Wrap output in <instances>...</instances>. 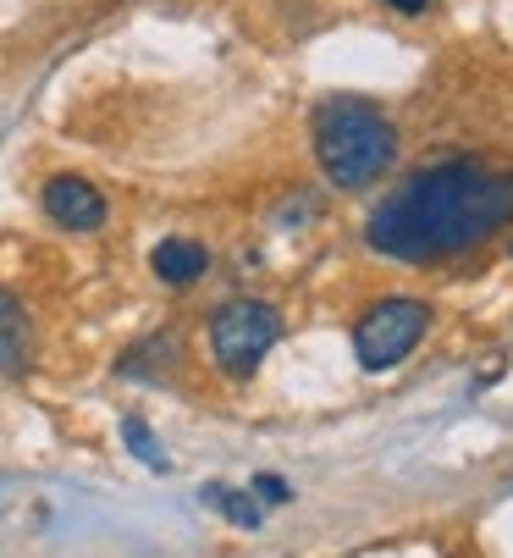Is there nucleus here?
<instances>
[{
	"label": "nucleus",
	"instance_id": "obj_8",
	"mask_svg": "<svg viewBox=\"0 0 513 558\" xmlns=\"http://www.w3.org/2000/svg\"><path fill=\"white\" fill-rule=\"evenodd\" d=\"M205 498L232 520V525H243V531H254V525H260V509H254V504H260V498H254V493H243V487H205Z\"/></svg>",
	"mask_w": 513,
	"mask_h": 558
},
{
	"label": "nucleus",
	"instance_id": "obj_1",
	"mask_svg": "<svg viewBox=\"0 0 513 558\" xmlns=\"http://www.w3.org/2000/svg\"><path fill=\"white\" fill-rule=\"evenodd\" d=\"M513 221V167L480 155H442L403 178L365 221V244L403 266L453 260Z\"/></svg>",
	"mask_w": 513,
	"mask_h": 558
},
{
	"label": "nucleus",
	"instance_id": "obj_4",
	"mask_svg": "<svg viewBox=\"0 0 513 558\" xmlns=\"http://www.w3.org/2000/svg\"><path fill=\"white\" fill-rule=\"evenodd\" d=\"M431 332V304L425 299H381L359 315L354 327V354L365 371H392L419 349V338Z\"/></svg>",
	"mask_w": 513,
	"mask_h": 558
},
{
	"label": "nucleus",
	"instance_id": "obj_11",
	"mask_svg": "<svg viewBox=\"0 0 513 558\" xmlns=\"http://www.w3.org/2000/svg\"><path fill=\"white\" fill-rule=\"evenodd\" d=\"M381 7H392L403 17H425V12H431V0H381Z\"/></svg>",
	"mask_w": 513,
	"mask_h": 558
},
{
	"label": "nucleus",
	"instance_id": "obj_2",
	"mask_svg": "<svg viewBox=\"0 0 513 558\" xmlns=\"http://www.w3.org/2000/svg\"><path fill=\"white\" fill-rule=\"evenodd\" d=\"M309 144H315V161L326 172L331 189H370L392 172L398 161V128L376 100L359 95H331L315 106L309 117Z\"/></svg>",
	"mask_w": 513,
	"mask_h": 558
},
{
	"label": "nucleus",
	"instance_id": "obj_3",
	"mask_svg": "<svg viewBox=\"0 0 513 558\" xmlns=\"http://www.w3.org/2000/svg\"><path fill=\"white\" fill-rule=\"evenodd\" d=\"M277 338H282V310L266 299L237 293L210 310V360L221 376H237V381L254 376L260 360L277 349Z\"/></svg>",
	"mask_w": 513,
	"mask_h": 558
},
{
	"label": "nucleus",
	"instance_id": "obj_5",
	"mask_svg": "<svg viewBox=\"0 0 513 558\" xmlns=\"http://www.w3.org/2000/svg\"><path fill=\"white\" fill-rule=\"evenodd\" d=\"M39 205H45V216H50L61 232H100V227L111 221V199H106L89 178H77V172L45 178Z\"/></svg>",
	"mask_w": 513,
	"mask_h": 558
},
{
	"label": "nucleus",
	"instance_id": "obj_12",
	"mask_svg": "<svg viewBox=\"0 0 513 558\" xmlns=\"http://www.w3.org/2000/svg\"><path fill=\"white\" fill-rule=\"evenodd\" d=\"M508 255H513V244H508Z\"/></svg>",
	"mask_w": 513,
	"mask_h": 558
},
{
	"label": "nucleus",
	"instance_id": "obj_6",
	"mask_svg": "<svg viewBox=\"0 0 513 558\" xmlns=\"http://www.w3.org/2000/svg\"><path fill=\"white\" fill-rule=\"evenodd\" d=\"M149 271H155V282H166V288H194V282H205V271H210V250L199 244V238H188V232H171V238H160V244L149 250Z\"/></svg>",
	"mask_w": 513,
	"mask_h": 558
},
{
	"label": "nucleus",
	"instance_id": "obj_9",
	"mask_svg": "<svg viewBox=\"0 0 513 558\" xmlns=\"http://www.w3.org/2000/svg\"><path fill=\"white\" fill-rule=\"evenodd\" d=\"M122 442H127V448H133V459H144L149 470H166V464H171V459H166V448H160V437H155L138 415H127V421H122Z\"/></svg>",
	"mask_w": 513,
	"mask_h": 558
},
{
	"label": "nucleus",
	"instance_id": "obj_10",
	"mask_svg": "<svg viewBox=\"0 0 513 558\" xmlns=\"http://www.w3.org/2000/svg\"><path fill=\"white\" fill-rule=\"evenodd\" d=\"M248 493H254V498H266V504H271V509H277V504H288V498H293V487H288V482H282V475H254V487H248Z\"/></svg>",
	"mask_w": 513,
	"mask_h": 558
},
{
	"label": "nucleus",
	"instance_id": "obj_7",
	"mask_svg": "<svg viewBox=\"0 0 513 558\" xmlns=\"http://www.w3.org/2000/svg\"><path fill=\"white\" fill-rule=\"evenodd\" d=\"M34 365V327H28V310L0 288V376H28Z\"/></svg>",
	"mask_w": 513,
	"mask_h": 558
}]
</instances>
